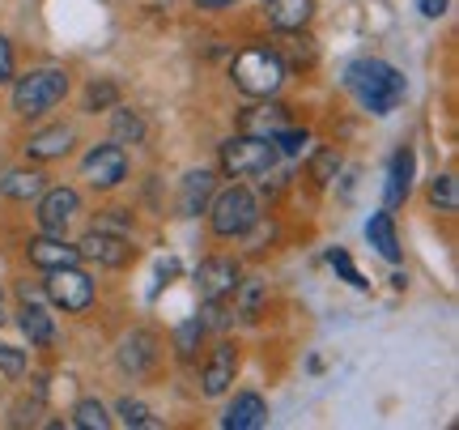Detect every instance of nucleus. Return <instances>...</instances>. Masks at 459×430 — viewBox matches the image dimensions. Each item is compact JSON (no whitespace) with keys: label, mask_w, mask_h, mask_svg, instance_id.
<instances>
[{"label":"nucleus","mask_w":459,"mask_h":430,"mask_svg":"<svg viewBox=\"0 0 459 430\" xmlns=\"http://www.w3.org/2000/svg\"><path fill=\"white\" fill-rule=\"evenodd\" d=\"M344 85L375 116H392L395 107L404 102V77L392 65H383V60H353L344 68Z\"/></svg>","instance_id":"nucleus-1"},{"label":"nucleus","mask_w":459,"mask_h":430,"mask_svg":"<svg viewBox=\"0 0 459 430\" xmlns=\"http://www.w3.org/2000/svg\"><path fill=\"white\" fill-rule=\"evenodd\" d=\"M230 77H234V85H238L243 94H251V99H273L281 85H285V77H290V65L281 60L277 48L251 43V48H243L234 56Z\"/></svg>","instance_id":"nucleus-2"},{"label":"nucleus","mask_w":459,"mask_h":430,"mask_svg":"<svg viewBox=\"0 0 459 430\" xmlns=\"http://www.w3.org/2000/svg\"><path fill=\"white\" fill-rule=\"evenodd\" d=\"M68 94V73L65 68H30L26 77L13 82V111L22 119L48 116L56 111Z\"/></svg>","instance_id":"nucleus-3"},{"label":"nucleus","mask_w":459,"mask_h":430,"mask_svg":"<svg viewBox=\"0 0 459 430\" xmlns=\"http://www.w3.org/2000/svg\"><path fill=\"white\" fill-rule=\"evenodd\" d=\"M204 214H209V226H213L217 239H243V234L260 226V200H255V192L234 183V188H226V192H217L209 200Z\"/></svg>","instance_id":"nucleus-4"},{"label":"nucleus","mask_w":459,"mask_h":430,"mask_svg":"<svg viewBox=\"0 0 459 430\" xmlns=\"http://www.w3.org/2000/svg\"><path fill=\"white\" fill-rule=\"evenodd\" d=\"M277 166V145L273 136H230L221 145V171L234 175V180H251V175H268Z\"/></svg>","instance_id":"nucleus-5"},{"label":"nucleus","mask_w":459,"mask_h":430,"mask_svg":"<svg viewBox=\"0 0 459 430\" xmlns=\"http://www.w3.org/2000/svg\"><path fill=\"white\" fill-rule=\"evenodd\" d=\"M43 290H48V298L60 307V312H85V307L94 303V282H90V273H82L77 265L48 268Z\"/></svg>","instance_id":"nucleus-6"},{"label":"nucleus","mask_w":459,"mask_h":430,"mask_svg":"<svg viewBox=\"0 0 459 430\" xmlns=\"http://www.w3.org/2000/svg\"><path fill=\"white\" fill-rule=\"evenodd\" d=\"M82 175H85V183L99 188V192L119 188V183L128 180V154H124V145H94L82 158Z\"/></svg>","instance_id":"nucleus-7"},{"label":"nucleus","mask_w":459,"mask_h":430,"mask_svg":"<svg viewBox=\"0 0 459 430\" xmlns=\"http://www.w3.org/2000/svg\"><path fill=\"white\" fill-rule=\"evenodd\" d=\"M77 251H82V260H94V265H102V268H128L132 260H136V248L128 243V234L99 231V226L77 243Z\"/></svg>","instance_id":"nucleus-8"},{"label":"nucleus","mask_w":459,"mask_h":430,"mask_svg":"<svg viewBox=\"0 0 459 430\" xmlns=\"http://www.w3.org/2000/svg\"><path fill=\"white\" fill-rule=\"evenodd\" d=\"M82 214V197H77V188H43L39 192V226L48 234H65L73 222Z\"/></svg>","instance_id":"nucleus-9"},{"label":"nucleus","mask_w":459,"mask_h":430,"mask_svg":"<svg viewBox=\"0 0 459 430\" xmlns=\"http://www.w3.org/2000/svg\"><path fill=\"white\" fill-rule=\"evenodd\" d=\"M234 375H238V346L234 341H217V349L209 354V363L200 371V392L204 397H226Z\"/></svg>","instance_id":"nucleus-10"},{"label":"nucleus","mask_w":459,"mask_h":430,"mask_svg":"<svg viewBox=\"0 0 459 430\" xmlns=\"http://www.w3.org/2000/svg\"><path fill=\"white\" fill-rule=\"evenodd\" d=\"M196 285L204 303H226L234 294V285H238V265L226 260V256H213V260H204L196 268Z\"/></svg>","instance_id":"nucleus-11"},{"label":"nucleus","mask_w":459,"mask_h":430,"mask_svg":"<svg viewBox=\"0 0 459 430\" xmlns=\"http://www.w3.org/2000/svg\"><path fill=\"white\" fill-rule=\"evenodd\" d=\"M158 363V341H153V332H128L124 337V346H119V366H124V375L132 380H145L149 371Z\"/></svg>","instance_id":"nucleus-12"},{"label":"nucleus","mask_w":459,"mask_h":430,"mask_svg":"<svg viewBox=\"0 0 459 430\" xmlns=\"http://www.w3.org/2000/svg\"><path fill=\"white\" fill-rule=\"evenodd\" d=\"M26 256H30V265L39 268H65V265H82V251L65 243V234H39L26 243Z\"/></svg>","instance_id":"nucleus-13"},{"label":"nucleus","mask_w":459,"mask_h":430,"mask_svg":"<svg viewBox=\"0 0 459 430\" xmlns=\"http://www.w3.org/2000/svg\"><path fill=\"white\" fill-rule=\"evenodd\" d=\"M221 426L226 430H260V426H268V405H264V397L260 392H238V397L226 405Z\"/></svg>","instance_id":"nucleus-14"},{"label":"nucleus","mask_w":459,"mask_h":430,"mask_svg":"<svg viewBox=\"0 0 459 430\" xmlns=\"http://www.w3.org/2000/svg\"><path fill=\"white\" fill-rule=\"evenodd\" d=\"M68 149H73V128L68 124H51L43 133H34L26 141V158L34 162H56V158H65Z\"/></svg>","instance_id":"nucleus-15"},{"label":"nucleus","mask_w":459,"mask_h":430,"mask_svg":"<svg viewBox=\"0 0 459 430\" xmlns=\"http://www.w3.org/2000/svg\"><path fill=\"white\" fill-rule=\"evenodd\" d=\"M213 200V171H187L179 188V214L183 217H200Z\"/></svg>","instance_id":"nucleus-16"},{"label":"nucleus","mask_w":459,"mask_h":430,"mask_svg":"<svg viewBox=\"0 0 459 430\" xmlns=\"http://www.w3.org/2000/svg\"><path fill=\"white\" fill-rule=\"evenodd\" d=\"M311 13H315V0H268V26L281 34L307 31Z\"/></svg>","instance_id":"nucleus-17"},{"label":"nucleus","mask_w":459,"mask_h":430,"mask_svg":"<svg viewBox=\"0 0 459 430\" xmlns=\"http://www.w3.org/2000/svg\"><path fill=\"white\" fill-rule=\"evenodd\" d=\"M17 324H22V332H26V341H30V346H51V341H56V320H51L34 298H22Z\"/></svg>","instance_id":"nucleus-18"},{"label":"nucleus","mask_w":459,"mask_h":430,"mask_svg":"<svg viewBox=\"0 0 459 430\" xmlns=\"http://www.w3.org/2000/svg\"><path fill=\"white\" fill-rule=\"evenodd\" d=\"M412 171H417V154L404 145L392 158V175H387V209H395V205H404V200H409V192H412Z\"/></svg>","instance_id":"nucleus-19"},{"label":"nucleus","mask_w":459,"mask_h":430,"mask_svg":"<svg viewBox=\"0 0 459 430\" xmlns=\"http://www.w3.org/2000/svg\"><path fill=\"white\" fill-rule=\"evenodd\" d=\"M366 239H370V248L383 256V260H392V265H400V239H395V222L392 214H375L370 222H366Z\"/></svg>","instance_id":"nucleus-20"},{"label":"nucleus","mask_w":459,"mask_h":430,"mask_svg":"<svg viewBox=\"0 0 459 430\" xmlns=\"http://www.w3.org/2000/svg\"><path fill=\"white\" fill-rule=\"evenodd\" d=\"M264 298H268V290H264V282H238L234 285V315L243 320V324H255L264 315Z\"/></svg>","instance_id":"nucleus-21"},{"label":"nucleus","mask_w":459,"mask_h":430,"mask_svg":"<svg viewBox=\"0 0 459 430\" xmlns=\"http://www.w3.org/2000/svg\"><path fill=\"white\" fill-rule=\"evenodd\" d=\"M281 128H285V107L281 102H264V107L243 116V133L251 136H277Z\"/></svg>","instance_id":"nucleus-22"},{"label":"nucleus","mask_w":459,"mask_h":430,"mask_svg":"<svg viewBox=\"0 0 459 430\" xmlns=\"http://www.w3.org/2000/svg\"><path fill=\"white\" fill-rule=\"evenodd\" d=\"M43 188H48V183H43L39 171H9V175L0 180V192L9 200H39Z\"/></svg>","instance_id":"nucleus-23"},{"label":"nucleus","mask_w":459,"mask_h":430,"mask_svg":"<svg viewBox=\"0 0 459 430\" xmlns=\"http://www.w3.org/2000/svg\"><path fill=\"white\" fill-rule=\"evenodd\" d=\"M111 133H115V141H124V145H141V141H145V119L136 116V111H128V107H115Z\"/></svg>","instance_id":"nucleus-24"},{"label":"nucleus","mask_w":459,"mask_h":430,"mask_svg":"<svg viewBox=\"0 0 459 430\" xmlns=\"http://www.w3.org/2000/svg\"><path fill=\"white\" fill-rule=\"evenodd\" d=\"M119 422H124V426H132V430H158V426H162V422H158V414L149 409L145 400H132V397L119 400Z\"/></svg>","instance_id":"nucleus-25"},{"label":"nucleus","mask_w":459,"mask_h":430,"mask_svg":"<svg viewBox=\"0 0 459 430\" xmlns=\"http://www.w3.org/2000/svg\"><path fill=\"white\" fill-rule=\"evenodd\" d=\"M73 426L111 430V414H107V405H102V400H77V409H73Z\"/></svg>","instance_id":"nucleus-26"},{"label":"nucleus","mask_w":459,"mask_h":430,"mask_svg":"<svg viewBox=\"0 0 459 430\" xmlns=\"http://www.w3.org/2000/svg\"><path fill=\"white\" fill-rule=\"evenodd\" d=\"M204 341V320H187V324H179V332H175V349H179L183 363H192L196 358V346Z\"/></svg>","instance_id":"nucleus-27"},{"label":"nucleus","mask_w":459,"mask_h":430,"mask_svg":"<svg viewBox=\"0 0 459 430\" xmlns=\"http://www.w3.org/2000/svg\"><path fill=\"white\" fill-rule=\"evenodd\" d=\"M429 200L443 209V214H455L459 209V188H455V175H438L429 183Z\"/></svg>","instance_id":"nucleus-28"},{"label":"nucleus","mask_w":459,"mask_h":430,"mask_svg":"<svg viewBox=\"0 0 459 430\" xmlns=\"http://www.w3.org/2000/svg\"><path fill=\"white\" fill-rule=\"evenodd\" d=\"M273 145H277V154H285V158H302L307 154V145H311V133L302 128H281L277 136H273Z\"/></svg>","instance_id":"nucleus-29"},{"label":"nucleus","mask_w":459,"mask_h":430,"mask_svg":"<svg viewBox=\"0 0 459 430\" xmlns=\"http://www.w3.org/2000/svg\"><path fill=\"white\" fill-rule=\"evenodd\" d=\"M119 102V90H115L111 82H90V90H85V111H107V107H115Z\"/></svg>","instance_id":"nucleus-30"},{"label":"nucleus","mask_w":459,"mask_h":430,"mask_svg":"<svg viewBox=\"0 0 459 430\" xmlns=\"http://www.w3.org/2000/svg\"><path fill=\"white\" fill-rule=\"evenodd\" d=\"M336 171H341V154H336V149H319L311 158V180L315 183H332Z\"/></svg>","instance_id":"nucleus-31"},{"label":"nucleus","mask_w":459,"mask_h":430,"mask_svg":"<svg viewBox=\"0 0 459 430\" xmlns=\"http://www.w3.org/2000/svg\"><path fill=\"white\" fill-rule=\"evenodd\" d=\"M328 265L336 268V273H341V277H344L349 285H358V290H366V285H370V282H366V277L358 273V268H353V260H349V251L332 248V251H328Z\"/></svg>","instance_id":"nucleus-32"},{"label":"nucleus","mask_w":459,"mask_h":430,"mask_svg":"<svg viewBox=\"0 0 459 430\" xmlns=\"http://www.w3.org/2000/svg\"><path fill=\"white\" fill-rule=\"evenodd\" d=\"M0 371H4L9 380H17V375L26 371V354L13 349V346H0Z\"/></svg>","instance_id":"nucleus-33"},{"label":"nucleus","mask_w":459,"mask_h":430,"mask_svg":"<svg viewBox=\"0 0 459 430\" xmlns=\"http://www.w3.org/2000/svg\"><path fill=\"white\" fill-rule=\"evenodd\" d=\"M99 231L124 234V231H128V214H124V209H107V217H99Z\"/></svg>","instance_id":"nucleus-34"},{"label":"nucleus","mask_w":459,"mask_h":430,"mask_svg":"<svg viewBox=\"0 0 459 430\" xmlns=\"http://www.w3.org/2000/svg\"><path fill=\"white\" fill-rule=\"evenodd\" d=\"M13 82V48H9V39L0 34V85Z\"/></svg>","instance_id":"nucleus-35"},{"label":"nucleus","mask_w":459,"mask_h":430,"mask_svg":"<svg viewBox=\"0 0 459 430\" xmlns=\"http://www.w3.org/2000/svg\"><path fill=\"white\" fill-rule=\"evenodd\" d=\"M421 4V13L426 17H443L446 13V0H417Z\"/></svg>","instance_id":"nucleus-36"},{"label":"nucleus","mask_w":459,"mask_h":430,"mask_svg":"<svg viewBox=\"0 0 459 430\" xmlns=\"http://www.w3.org/2000/svg\"><path fill=\"white\" fill-rule=\"evenodd\" d=\"M192 4H196V9H209V13H217V9H230L234 0H192Z\"/></svg>","instance_id":"nucleus-37"},{"label":"nucleus","mask_w":459,"mask_h":430,"mask_svg":"<svg viewBox=\"0 0 459 430\" xmlns=\"http://www.w3.org/2000/svg\"><path fill=\"white\" fill-rule=\"evenodd\" d=\"M0 320H4V285H0Z\"/></svg>","instance_id":"nucleus-38"},{"label":"nucleus","mask_w":459,"mask_h":430,"mask_svg":"<svg viewBox=\"0 0 459 430\" xmlns=\"http://www.w3.org/2000/svg\"><path fill=\"white\" fill-rule=\"evenodd\" d=\"M264 4H268V0H264Z\"/></svg>","instance_id":"nucleus-39"}]
</instances>
